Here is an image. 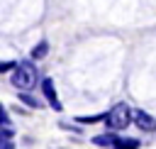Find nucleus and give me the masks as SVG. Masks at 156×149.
<instances>
[{"label": "nucleus", "instance_id": "nucleus-1", "mask_svg": "<svg viewBox=\"0 0 156 149\" xmlns=\"http://www.w3.org/2000/svg\"><path fill=\"white\" fill-rule=\"evenodd\" d=\"M39 76H37V68L32 61H20L15 68H12V85L20 88V90H32L37 85Z\"/></svg>", "mask_w": 156, "mask_h": 149}, {"label": "nucleus", "instance_id": "nucleus-2", "mask_svg": "<svg viewBox=\"0 0 156 149\" xmlns=\"http://www.w3.org/2000/svg\"><path fill=\"white\" fill-rule=\"evenodd\" d=\"M105 122H107V127H110L112 132L124 129V127L132 122V110H129L124 103H119V105H115V107L105 115Z\"/></svg>", "mask_w": 156, "mask_h": 149}, {"label": "nucleus", "instance_id": "nucleus-3", "mask_svg": "<svg viewBox=\"0 0 156 149\" xmlns=\"http://www.w3.org/2000/svg\"><path fill=\"white\" fill-rule=\"evenodd\" d=\"M132 120H134V125H136L139 129H144V132H154V129H156V117H151L146 110H134V112H132Z\"/></svg>", "mask_w": 156, "mask_h": 149}, {"label": "nucleus", "instance_id": "nucleus-4", "mask_svg": "<svg viewBox=\"0 0 156 149\" xmlns=\"http://www.w3.org/2000/svg\"><path fill=\"white\" fill-rule=\"evenodd\" d=\"M41 90H44V98L49 100V105H51L54 110H61V100H58V95H56V88H54V81H51V78H44V81H41Z\"/></svg>", "mask_w": 156, "mask_h": 149}, {"label": "nucleus", "instance_id": "nucleus-5", "mask_svg": "<svg viewBox=\"0 0 156 149\" xmlns=\"http://www.w3.org/2000/svg\"><path fill=\"white\" fill-rule=\"evenodd\" d=\"M117 134L115 132H110V134H98V137H93V144H98V147H115L117 144Z\"/></svg>", "mask_w": 156, "mask_h": 149}, {"label": "nucleus", "instance_id": "nucleus-6", "mask_svg": "<svg viewBox=\"0 0 156 149\" xmlns=\"http://www.w3.org/2000/svg\"><path fill=\"white\" fill-rule=\"evenodd\" d=\"M112 149H139V142L136 139H129V137H119Z\"/></svg>", "mask_w": 156, "mask_h": 149}, {"label": "nucleus", "instance_id": "nucleus-7", "mask_svg": "<svg viewBox=\"0 0 156 149\" xmlns=\"http://www.w3.org/2000/svg\"><path fill=\"white\" fill-rule=\"evenodd\" d=\"M46 51H49V44H46V42H39V44L32 49V59H44Z\"/></svg>", "mask_w": 156, "mask_h": 149}, {"label": "nucleus", "instance_id": "nucleus-8", "mask_svg": "<svg viewBox=\"0 0 156 149\" xmlns=\"http://www.w3.org/2000/svg\"><path fill=\"white\" fill-rule=\"evenodd\" d=\"M20 98H22V100H24L27 105H32V107H39V100H37V98H32V95H29L27 90H24V93H20Z\"/></svg>", "mask_w": 156, "mask_h": 149}, {"label": "nucleus", "instance_id": "nucleus-9", "mask_svg": "<svg viewBox=\"0 0 156 149\" xmlns=\"http://www.w3.org/2000/svg\"><path fill=\"white\" fill-rule=\"evenodd\" d=\"M0 139H12V129L7 125H0Z\"/></svg>", "mask_w": 156, "mask_h": 149}, {"label": "nucleus", "instance_id": "nucleus-10", "mask_svg": "<svg viewBox=\"0 0 156 149\" xmlns=\"http://www.w3.org/2000/svg\"><path fill=\"white\" fill-rule=\"evenodd\" d=\"M17 64L15 61H0V73H5V71H12Z\"/></svg>", "mask_w": 156, "mask_h": 149}, {"label": "nucleus", "instance_id": "nucleus-11", "mask_svg": "<svg viewBox=\"0 0 156 149\" xmlns=\"http://www.w3.org/2000/svg\"><path fill=\"white\" fill-rule=\"evenodd\" d=\"M10 120H7V112H5V107H2V103H0V125H7Z\"/></svg>", "mask_w": 156, "mask_h": 149}, {"label": "nucleus", "instance_id": "nucleus-12", "mask_svg": "<svg viewBox=\"0 0 156 149\" xmlns=\"http://www.w3.org/2000/svg\"><path fill=\"white\" fill-rule=\"evenodd\" d=\"M0 149H15L10 139H0Z\"/></svg>", "mask_w": 156, "mask_h": 149}, {"label": "nucleus", "instance_id": "nucleus-13", "mask_svg": "<svg viewBox=\"0 0 156 149\" xmlns=\"http://www.w3.org/2000/svg\"><path fill=\"white\" fill-rule=\"evenodd\" d=\"M56 149H61V147H56Z\"/></svg>", "mask_w": 156, "mask_h": 149}]
</instances>
